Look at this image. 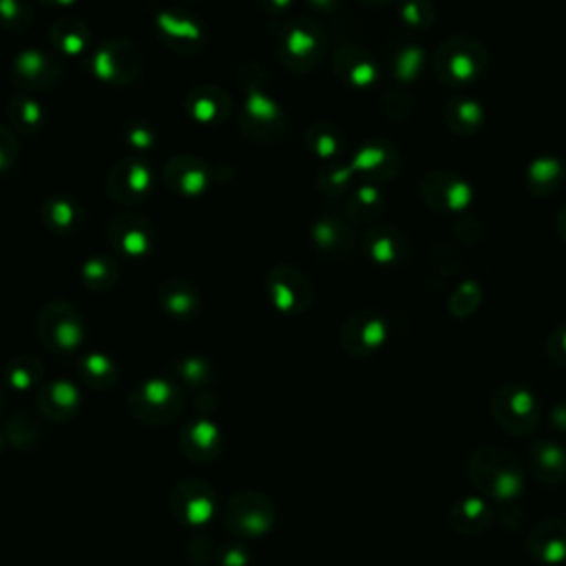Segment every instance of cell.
I'll list each match as a JSON object with an SVG mask.
<instances>
[{"label": "cell", "mask_w": 566, "mask_h": 566, "mask_svg": "<svg viewBox=\"0 0 566 566\" xmlns=\"http://www.w3.org/2000/svg\"><path fill=\"white\" fill-rule=\"evenodd\" d=\"M546 356L557 365L566 369V323L557 325L548 338H546Z\"/></svg>", "instance_id": "36"}, {"label": "cell", "mask_w": 566, "mask_h": 566, "mask_svg": "<svg viewBox=\"0 0 566 566\" xmlns=\"http://www.w3.org/2000/svg\"><path fill=\"white\" fill-rule=\"evenodd\" d=\"M166 179H170L175 190H179L184 195H199L208 181L206 168L199 166L195 159H186V164L175 161L170 166V170H166Z\"/></svg>", "instance_id": "19"}, {"label": "cell", "mask_w": 566, "mask_h": 566, "mask_svg": "<svg viewBox=\"0 0 566 566\" xmlns=\"http://www.w3.org/2000/svg\"><path fill=\"white\" fill-rule=\"evenodd\" d=\"M221 517L237 539H256L274 526L276 509L272 500L259 491H239L223 504Z\"/></svg>", "instance_id": "3"}, {"label": "cell", "mask_w": 566, "mask_h": 566, "mask_svg": "<svg viewBox=\"0 0 566 566\" xmlns=\"http://www.w3.org/2000/svg\"><path fill=\"white\" fill-rule=\"evenodd\" d=\"M495 517L493 506L482 495H464L449 509V524L462 535L484 533Z\"/></svg>", "instance_id": "11"}, {"label": "cell", "mask_w": 566, "mask_h": 566, "mask_svg": "<svg viewBox=\"0 0 566 566\" xmlns=\"http://www.w3.org/2000/svg\"><path fill=\"white\" fill-rule=\"evenodd\" d=\"M528 464L542 484L557 486L566 480V447L557 440L539 438L528 447Z\"/></svg>", "instance_id": "9"}, {"label": "cell", "mask_w": 566, "mask_h": 566, "mask_svg": "<svg viewBox=\"0 0 566 566\" xmlns=\"http://www.w3.org/2000/svg\"><path fill=\"white\" fill-rule=\"evenodd\" d=\"M433 15H436V9L427 0L400 4V18L409 27H427L433 22Z\"/></svg>", "instance_id": "31"}, {"label": "cell", "mask_w": 566, "mask_h": 566, "mask_svg": "<svg viewBox=\"0 0 566 566\" xmlns=\"http://www.w3.org/2000/svg\"><path fill=\"white\" fill-rule=\"evenodd\" d=\"M548 420L557 431H566V400L553 405V409L548 411Z\"/></svg>", "instance_id": "46"}, {"label": "cell", "mask_w": 566, "mask_h": 566, "mask_svg": "<svg viewBox=\"0 0 566 566\" xmlns=\"http://www.w3.org/2000/svg\"><path fill=\"white\" fill-rule=\"evenodd\" d=\"M365 248H367V254H369V259L374 263H378V265H396L402 259L407 243H405L402 234L396 228L380 226V228H374L367 234Z\"/></svg>", "instance_id": "16"}, {"label": "cell", "mask_w": 566, "mask_h": 566, "mask_svg": "<svg viewBox=\"0 0 566 566\" xmlns=\"http://www.w3.org/2000/svg\"><path fill=\"white\" fill-rule=\"evenodd\" d=\"M555 226H557V232H559V237L566 241V206H562V208H559V212H557V219H555Z\"/></svg>", "instance_id": "49"}, {"label": "cell", "mask_w": 566, "mask_h": 566, "mask_svg": "<svg viewBox=\"0 0 566 566\" xmlns=\"http://www.w3.org/2000/svg\"><path fill=\"white\" fill-rule=\"evenodd\" d=\"M469 478L475 489L497 504H513L524 491V471L502 447H480L469 458Z\"/></svg>", "instance_id": "1"}, {"label": "cell", "mask_w": 566, "mask_h": 566, "mask_svg": "<svg viewBox=\"0 0 566 566\" xmlns=\"http://www.w3.org/2000/svg\"><path fill=\"white\" fill-rule=\"evenodd\" d=\"M334 64H336V71L343 75V80L356 88H367L369 84L376 82L378 69L369 57V53L358 46H343L336 53Z\"/></svg>", "instance_id": "15"}, {"label": "cell", "mask_w": 566, "mask_h": 566, "mask_svg": "<svg viewBox=\"0 0 566 566\" xmlns=\"http://www.w3.org/2000/svg\"><path fill=\"white\" fill-rule=\"evenodd\" d=\"M137 407L144 405V407H150L153 411H166L168 407L172 411H177V389L164 380V378H150L142 385L137 398H135Z\"/></svg>", "instance_id": "20"}, {"label": "cell", "mask_w": 566, "mask_h": 566, "mask_svg": "<svg viewBox=\"0 0 566 566\" xmlns=\"http://www.w3.org/2000/svg\"><path fill=\"white\" fill-rule=\"evenodd\" d=\"M157 22H159L161 31H164L166 35H170V38L190 40V42H195V40L201 38V27H199V22H195L192 18H184V15H175V13L164 11V13H159Z\"/></svg>", "instance_id": "25"}, {"label": "cell", "mask_w": 566, "mask_h": 566, "mask_svg": "<svg viewBox=\"0 0 566 566\" xmlns=\"http://www.w3.org/2000/svg\"><path fill=\"white\" fill-rule=\"evenodd\" d=\"M217 566H248V553L241 544L230 542L217 548V557H214Z\"/></svg>", "instance_id": "39"}, {"label": "cell", "mask_w": 566, "mask_h": 566, "mask_svg": "<svg viewBox=\"0 0 566 566\" xmlns=\"http://www.w3.org/2000/svg\"><path fill=\"white\" fill-rule=\"evenodd\" d=\"M398 164H400V155L394 148V144H389L385 139H374V142L363 144L356 150L349 168H352V172L360 170L374 179H387V177L396 175Z\"/></svg>", "instance_id": "10"}, {"label": "cell", "mask_w": 566, "mask_h": 566, "mask_svg": "<svg viewBox=\"0 0 566 566\" xmlns=\"http://www.w3.org/2000/svg\"><path fill=\"white\" fill-rule=\"evenodd\" d=\"M285 53L296 60H307L310 55H321V33L312 27L296 24L285 35Z\"/></svg>", "instance_id": "22"}, {"label": "cell", "mask_w": 566, "mask_h": 566, "mask_svg": "<svg viewBox=\"0 0 566 566\" xmlns=\"http://www.w3.org/2000/svg\"><path fill=\"white\" fill-rule=\"evenodd\" d=\"M526 551L539 564L555 566L566 562V520L551 517L537 522L528 535Z\"/></svg>", "instance_id": "8"}, {"label": "cell", "mask_w": 566, "mask_h": 566, "mask_svg": "<svg viewBox=\"0 0 566 566\" xmlns=\"http://www.w3.org/2000/svg\"><path fill=\"white\" fill-rule=\"evenodd\" d=\"M382 206H385V201H382L380 190L374 184H360L352 195L349 210H352V214L356 212L360 217H371V214H378L382 210Z\"/></svg>", "instance_id": "26"}, {"label": "cell", "mask_w": 566, "mask_h": 566, "mask_svg": "<svg viewBox=\"0 0 566 566\" xmlns=\"http://www.w3.org/2000/svg\"><path fill=\"white\" fill-rule=\"evenodd\" d=\"M186 555H188V559H190L192 564H197V566H208V564L214 562L217 548H214V544L210 542V537L195 535V537H190V542H188V546H186Z\"/></svg>", "instance_id": "33"}, {"label": "cell", "mask_w": 566, "mask_h": 566, "mask_svg": "<svg viewBox=\"0 0 566 566\" xmlns=\"http://www.w3.org/2000/svg\"><path fill=\"white\" fill-rule=\"evenodd\" d=\"M272 301L283 312H294L310 301L307 281L294 268H279L270 279Z\"/></svg>", "instance_id": "14"}, {"label": "cell", "mask_w": 566, "mask_h": 566, "mask_svg": "<svg viewBox=\"0 0 566 566\" xmlns=\"http://www.w3.org/2000/svg\"><path fill=\"white\" fill-rule=\"evenodd\" d=\"M128 139L135 146H150L153 144V133L144 126H133L130 133H128Z\"/></svg>", "instance_id": "47"}, {"label": "cell", "mask_w": 566, "mask_h": 566, "mask_svg": "<svg viewBox=\"0 0 566 566\" xmlns=\"http://www.w3.org/2000/svg\"><path fill=\"white\" fill-rule=\"evenodd\" d=\"M486 62V46L478 38L464 33L449 35L438 44L433 53L436 77L451 88L475 82L484 73Z\"/></svg>", "instance_id": "2"}, {"label": "cell", "mask_w": 566, "mask_h": 566, "mask_svg": "<svg viewBox=\"0 0 566 566\" xmlns=\"http://www.w3.org/2000/svg\"><path fill=\"white\" fill-rule=\"evenodd\" d=\"M172 515L188 526H201L212 520L217 511V497L212 489L201 480H181L168 497Z\"/></svg>", "instance_id": "6"}, {"label": "cell", "mask_w": 566, "mask_h": 566, "mask_svg": "<svg viewBox=\"0 0 566 566\" xmlns=\"http://www.w3.org/2000/svg\"><path fill=\"white\" fill-rule=\"evenodd\" d=\"M219 442H221L219 429L208 420L192 422L184 431V451H186V455H190L197 462L212 460L219 451Z\"/></svg>", "instance_id": "17"}, {"label": "cell", "mask_w": 566, "mask_h": 566, "mask_svg": "<svg viewBox=\"0 0 566 566\" xmlns=\"http://www.w3.org/2000/svg\"><path fill=\"white\" fill-rule=\"evenodd\" d=\"M389 338V323L376 310H363L347 318L343 327V345L354 356L374 354Z\"/></svg>", "instance_id": "7"}, {"label": "cell", "mask_w": 566, "mask_h": 566, "mask_svg": "<svg viewBox=\"0 0 566 566\" xmlns=\"http://www.w3.org/2000/svg\"><path fill=\"white\" fill-rule=\"evenodd\" d=\"M84 371L88 376H111L113 374V363L104 354H91L84 358Z\"/></svg>", "instance_id": "40"}, {"label": "cell", "mask_w": 566, "mask_h": 566, "mask_svg": "<svg viewBox=\"0 0 566 566\" xmlns=\"http://www.w3.org/2000/svg\"><path fill=\"white\" fill-rule=\"evenodd\" d=\"M18 13H20V7L13 2V0H2L0 2V15H2V20H15L18 18Z\"/></svg>", "instance_id": "48"}, {"label": "cell", "mask_w": 566, "mask_h": 566, "mask_svg": "<svg viewBox=\"0 0 566 566\" xmlns=\"http://www.w3.org/2000/svg\"><path fill=\"white\" fill-rule=\"evenodd\" d=\"M4 139H7V135L0 142H4ZM9 161H11V153H7V146L0 144V170H4L9 166Z\"/></svg>", "instance_id": "50"}, {"label": "cell", "mask_w": 566, "mask_h": 566, "mask_svg": "<svg viewBox=\"0 0 566 566\" xmlns=\"http://www.w3.org/2000/svg\"><path fill=\"white\" fill-rule=\"evenodd\" d=\"M312 237L316 241V245L325 252H336V250H347L352 245V232L349 228L334 219V217H323L314 223L312 228Z\"/></svg>", "instance_id": "18"}, {"label": "cell", "mask_w": 566, "mask_h": 566, "mask_svg": "<svg viewBox=\"0 0 566 566\" xmlns=\"http://www.w3.org/2000/svg\"><path fill=\"white\" fill-rule=\"evenodd\" d=\"M248 93H250V95H248L245 111H248V115H250L254 122L268 126V124H272V122L279 119V106L274 104L272 97H268L263 91H259V88H254V86H250Z\"/></svg>", "instance_id": "27"}, {"label": "cell", "mask_w": 566, "mask_h": 566, "mask_svg": "<svg viewBox=\"0 0 566 566\" xmlns=\"http://www.w3.org/2000/svg\"><path fill=\"white\" fill-rule=\"evenodd\" d=\"M124 177H126V188L133 192V195H144L150 186V170L144 161L135 159L130 164H126V170H124Z\"/></svg>", "instance_id": "32"}, {"label": "cell", "mask_w": 566, "mask_h": 566, "mask_svg": "<svg viewBox=\"0 0 566 566\" xmlns=\"http://www.w3.org/2000/svg\"><path fill=\"white\" fill-rule=\"evenodd\" d=\"M31 378H33V374H31L29 369H24V367H13V369L9 371V382H11L15 389H27V387L31 385Z\"/></svg>", "instance_id": "45"}, {"label": "cell", "mask_w": 566, "mask_h": 566, "mask_svg": "<svg viewBox=\"0 0 566 566\" xmlns=\"http://www.w3.org/2000/svg\"><path fill=\"white\" fill-rule=\"evenodd\" d=\"M491 411L497 424L513 436H526L535 431L542 418V407L533 389L522 382H504L495 389Z\"/></svg>", "instance_id": "4"}, {"label": "cell", "mask_w": 566, "mask_h": 566, "mask_svg": "<svg viewBox=\"0 0 566 566\" xmlns=\"http://www.w3.org/2000/svg\"><path fill=\"white\" fill-rule=\"evenodd\" d=\"M15 106H20V122L22 126H38V122L42 119V111H40V104L29 99V97H22L15 102Z\"/></svg>", "instance_id": "41"}, {"label": "cell", "mask_w": 566, "mask_h": 566, "mask_svg": "<svg viewBox=\"0 0 566 566\" xmlns=\"http://www.w3.org/2000/svg\"><path fill=\"white\" fill-rule=\"evenodd\" d=\"M482 301V285L473 279L462 281L449 296V310L455 318H469Z\"/></svg>", "instance_id": "23"}, {"label": "cell", "mask_w": 566, "mask_h": 566, "mask_svg": "<svg viewBox=\"0 0 566 566\" xmlns=\"http://www.w3.org/2000/svg\"><path fill=\"white\" fill-rule=\"evenodd\" d=\"M422 64H424V49L416 42H407L394 55V75L400 82H411L420 75Z\"/></svg>", "instance_id": "24"}, {"label": "cell", "mask_w": 566, "mask_h": 566, "mask_svg": "<svg viewBox=\"0 0 566 566\" xmlns=\"http://www.w3.org/2000/svg\"><path fill=\"white\" fill-rule=\"evenodd\" d=\"M188 108L199 122H212L219 115V102L210 97V88L197 93V97L188 102Z\"/></svg>", "instance_id": "35"}, {"label": "cell", "mask_w": 566, "mask_h": 566, "mask_svg": "<svg viewBox=\"0 0 566 566\" xmlns=\"http://www.w3.org/2000/svg\"><path fill=\"white\" fill-rule=\"evenodd\" d=\"M310 146L314 148V153L323 159H332L338 148H340V139L334 133V128H329L327 124H316L310 133Z\"/></svg>", "instance_id": "29"}, {"label": "cell", "mask_w": 566, "mask_h": 566, "mask_svg": "<svg viewBox=\"0 0 566 566\" xmlns=\"http://www.w3.org/2000/svg\"><path fill=\"white\" fill-rule=\"evenodd\" d=\"M422 201L436 212H464L473 203V186L460 172L436 168L422 175L418 184Z\"/></svg>", "instance_id": "5"}, {"label": "cell", "mask_w": 566, "mask_h": 566, "mask_svg": "<svg viewBox=\"0 0 566 566\" xmlns=\"http://www.w3.org/2000/svg\"><path fill=\"white\" fill-rule=\"evenodd\" d=\"M49 396H51V400H53V405H55L57 409H66V411L75 409V405L80 402L77 389H75L71 382H66V380L53 382V385L49 387Z\"/></svg>", "instance_id": "37"}, {"label": "cell", "mask_w": 566, "mask_h": 566, "mask_svg": "<svg viewBox=\"0 0 566 566\" xmlns=\"http://www.w3.org/2000/svg\"><path fill=\"white\" fill-rule=\"evenodd\" d=\"M168 294H161L164 307L175 316H188L197 305V296L188 285H166Z\"/></svg>", "instance_id": "28"}, {"label": "cell", "mask_w": 566, "mask_h": 566, "mask_svg": "<svg viewBox=\"0 0 566 566\" xmlns=\"http://www.w3.org/2000/svg\"><path fill=\"white\" fill-rule=\"evenodd\" d=\"M206 374H208V365L201 358H186L181 365V376L190 382L203 380Z\"/></svg>", "instance_id": "43"}, {"label": "cell", "mask_w": 566, "mask_h": 566, "mask_svg": "<svg viewBox=\"0 0 566 566\" xmlns=\"http://www.w3.org/2000/svg\"><path fill=\"white\" fill-rule=\"evenodd\" d=\"M57 44H60V49H64L66 53H77V51H82V46H84V35H80L77 31H71V33H64V35H60L57 38Z\"/></svg>", "instance_id": "44"}, {"label": "cell", "mask_w": 566, "mask_h": 566, "mask_svg": "<svg viewBox=\"0 0 566 566\" xmlns=\"http://www.w3.org/2000/svg\"><path fill=\"white\" fill-rule=\"evenodd\" d=\"M55 323H53V329L51 334L46 336L55 347L64 349V352H73L80 340H82V323H80V316L73 314L66 305H62V314L53 316Z\"/></svg>", "instance_id": "21"}, {"label": "cell", "mask_w": 566, "mask_h": 566, "mask_svg": "<svg viewBox=\"0 0 566 566\" xmlns=\"http://www.w3.org/2000/svg\"><path fill=\"white\" fill-rule=\"evenodd\" d=\"M108 270H111V263H108V261H104V259H91V261L84 263L82 274H84V279H86L88 283H95V281L102 283V281L108 279Z\"/></svg>", "instance_id": "42"}, {"label": "cell", "mask_w": 566, "mask_h": 566, "mask_svg": "<svg viewBox=\"0 0 566 566\" xmlns=\"http://www.w3.org/2000/svg\"><path fill=\"white\" fill-rule=\"evenodd\" d=\"M117 230H124L122 232V239H119V245L124 252L128 254H144L148 250V228H139V226H128V228H117Z\"/></svg>", "instance_id": "34"}, {"label": "cell", "mask_w": 566, "mask_h": 566, "mask_svg": "<svg viewBox=\"0 0 566 566\" xmlns=\"http://www.w3.org/2000/svg\"><path fill=\"white\" fill-rule=\"evenodd\" d=\"M524 177H526V188L533 195L537 197L553 195L566 177V161H562L555 155H537L528 161Z\"/></svg>", "instance_id": "13"}, {"label": "cell", "mask_w": 566, "mask_h": 566, "mask_svg": "<svg viewBox=\"0 0 566 566\" xmlns=\"http://www.w3.org/2000/svg\"><path fill=\"white\" fill-rule=\"evenodd\" d=\"M46 214H49V219H51L53 226H57V228H69V226L73 223V219H75V208L71 206L69 199L57 197V199H51V201H49Z\"/></svg>", "instance_id": "38"}, {"label": "cell", "mask_w": 566, "mask_h": 566, "mask_svg": "<svg viewBox=\"0 0 566 566\" xmlns=\"http://www.w3.org/2000/svg\"><path fill=\"white\" fill-rule=\"evenodd\" d=\"M447 128L455 135H475L484 124V106L471 95H453L442 111Z\"/></svg>", "instance_id": "12"}, {"label": "cell", "mask_w": 566, "mask_h": 566, "mask_svg": "<svg viewBox=\"0 0 566 566\" xmlns=\"http://www.w3.org/2000/svg\"><path fill=\"white\" fill-rule=\"evenodd\" d=\"M46 69H49V60H46L40 51H35V49L22 51V53L18 55V60H15V75H18V77L42 80L44 73H46Z\"/></svg>", "instance_id": "30"}]
</instances>
